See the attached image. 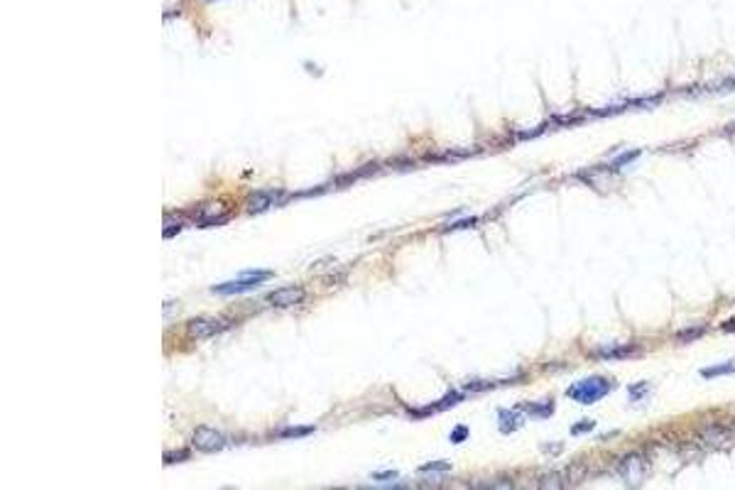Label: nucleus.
Masks as SVG:
<instances>
[{
	"mask_svg": "<svg viewBox=\"0 0 735 490\" xmlns=\"http://www.w3.org/2000/svg\"><path fill=\"white\" fill-rule=\"evenodd\" d=\"M272 201H275V196H272L270 191H255V194H250V196H248V201H245V211H248V214H252V216H255V214H260V211L270 209V204H272Z\"/></svg>",
	"mask_w": 735,
	"mask_h": 490,
	"instance_id": "obj_8",
	"label": "nucleus"
},
{
	"mask_svg": "<svg viewBox=\"0 0 735 490\" xmlns=\"http://www.w3.org/2000/svg\"><path fill=\"white\" fill-rule=\"evenodd\" d=\"M701 444H706V447L711 449H723L728 442H731V432H728L726 427H706L701 429Z\"/></svg>",
	"mask_w": 735,
	"mask_h": 490,
	"instance_id": "obj_7",
	"label": "nucleus"
},
{
	"mask_svg": "<svg viewBox=\"0 0 735 490\" xmlns=\"http://www.w3.org/2000/svg\"><path fill=\"white\" fill-rule=\"evenodd\" d=\"M618 473L625 483L638 486V483H642V478L647 476V458H645L642 454H628V456L620 461Z\"/></svg>",
	"mask_w": 735,
	"mask_h": 490,
	"instance_id": "obj_4",
	"label": "nucleus"
},
{
	"mask_svg": "<svg viewBox=\"0 0 735 490\" xmlns=\"http://www.w3.org/2000/svg\"><path fill=\"white\" fill-rule=\"evenodd\" d=\"M272 272L270 270H252V272H243L238 280L226 282V285H216L211 287L213 294H221V297H231V294H241V292H248L252 287H257L260 282L270 280Z\"/></svg>",
	"mask_w": 735,
	"mask_h": 490,
	"instance_id": "obj_2",
	"label": "nucleus"
},
{
	"mask_svg": "<svg viewBox=\"0 0 735 490\" xmlns=\"http://www.w3.org/2000/svg\"><path fill=\"white\" fill-rule=\"evenodd\" d=\"M539 488H547V490H559L566 486V478H561L559 473H549V476H542L539 478Z\"/></svg>",
	"mask_w": 735,
	"mask_h": 490,
	"instance_id": "obj_10",
	"label": "nucleus"
},
{
	"mask_svg": "<svg viewBox=\"0 0 735 490\" xmlns=\"http://www.w3.org/2000/svg\"><path fill=\"white\" fill-rule=\"evenodd\" d=\"M591 427H593V424H591V422H584V424H576V427L571 429V432H574V434H584L586 429H591Z\"/></svg>",
	"mask_w": 735,
	"mask_h": 490,
	"instance_id": "obj_18",
	"label": "nucleus"
},
{
	"mask_svg": "<svg viewBox=\"0 0 735 490\" xmlns=\"http://www.w3.org/2000/svg\"><path fill=\"white\" fill-rule=\"evenodd\" d=\"M498 424H500V432L503 434H513L520 424V414L510 412V409H503V412L498 414Z\"/></svg>",
	"mask_w": 735,
	"mask_h": 490,
	"instance_id": "obj_9",
	"label": "nucleus"
},
{
	"mask_svg": "<svg viewBox=\"0 0 735 490\" xmlns=\"http://www.w3.org/2000/svg\"><path fill=\"white\" fill-rule=\"evenodd\" d=\"M645 390H647V385H633V388H630V400H638V397H642V395H645Z\"/></svg>",
	"mask_w": 735,
	"mask_h": 490,
	"instance_id": "obj_17",
	"label": "nucleus"
},
{
	"mask_svg": "<svg viewBox=\"0 0 735 490\" xmlns=\"http://www.w3.org/2000/svg\"><path fill=\"white\" fill-rule=\"evenodd\" d=\"M579 481H584V466H571L569 471H566V483L576 486Z\"/></svg>",
	"mask_w": 735,
	"mask_h": 490,
	"instance_id": "obj_14",
	"label": "nucleus"
},
{
	"mask_svg": "<svg viewBox=\"0 0 735 490\" xmlns=\"http://www.w3.org/2000/svg\"><path fill=\"white\" fill-rule=\"evenodd\" d=\"M446 471H449V463H441V461L426 463V466L419 468L422 476H439V473H446Z\"/></svg>",
	"mask_w": 735,
	"mask_h": 490,
	"instance_id": "obj_11",
	"label": "nucleus"
},
{
	"mask_svg": "<svg viewBox=\"0 0 735 490\" xmlns=\"http://www.w3.org/2000/svg\"><path fill=\"white\" fill-rule=\"evenodd\" d=\"M302 299H304V290H299V287H285V290H277L267 297L272 306H292Z\"/></svg>",
	"mask_w": 735,
	"mask_h": 490,
	"instance_id": "obj_6",
	"label": "nucleus"
},
{
	"mask_svg": "<svg viewBox=\"0 0 735 490\" xmlns=\"http://www.w3.org/2000/svg\"><path fill=\"white\" fill-rule=\"evenodd\" d=\"M311 432H314L311 427H295V429H282L280 437H285V439H290V437H306V434H311Z\"/></svg>",
	"mask_w": 735,
	"mask_h": 490,
	"instance_id": "obj_15",
	"label": "nucleus"
},
{
	"mask_svg": "<svg viewBox=\"0 0 735 490\" xmlns=\"http://www.w3.org/2000/svg\"><path fill=\"white\" fill-rule=\"evenodd\" d=\"M226 321L221 319H211V316H196V319L189 321V334L196 336V339H206V336H216L226 329Z\"/></svg>",
	"mask_w": 735,
	"mask_h": 490,
	"instance_id": "obj_5",
	"label": "nucleus"
},
{
	"mask_svg": "<svg viewBox=\"0 0 735 490\" xmlns=\"http://www.w3.org/2000/svg\"><path fill=\"white\" fill-rule=\"evenodd\" d=\"M525 409H530V414H534V417H549L551 414V402H542V404H527Z\"/></svg>",
	"mask_w": 735,
	"mask_h": 490,
	"instance_id": "obj_13",
	"label": "nucleus"
},
{
	"mask_svg": "<svg viewBox=\"0 0 735 490\" xmlns=\"http://www.w3.org/2000/svg\"><path fill=\"white\" fill-rule=\"evenodd\" d=\"M466 437H468V427H456L454 434H451V442L459 444V442H464Z\"/></svg>",
	"mask_w": 735,
	"mask_h": 490,
	"instance_id": "obj_16",
	"label": "nucleus"
},
{
	"mask_svg": "<svg viewBox=\"0 0 735 490\" xmlns=\"http://www.w3.org/2000/svg\"><path fill=\"white\" fill-rule=\"evenodd\" d=\"M191 447L196 449V451H203V454H216V451H221V449H226V437H223L218 429L196 427L191 434Z\"/></svg>",
	"mask_w": 735,
	"mask_h": 490,
	"instance_id": "obj_3",
	"label": "nucleus"
},
{
	"mask_svg": "<svg viewBox=\"0 0 735 490\" xmlns=\"http://www.w3.org/2000/svg\"><path fill=\"white\" fill-rule=\"evenodd\" d=\"M728 373H735V363L716 365V368H706V370H703V378H716V375H728Z\"/></svg>",
	"mask_w": 735,
	"mask_h": 490,
	"instance_id": "obj_12",
	"label": "nucleus"
},
{
	"mask_svg": "<svg viewBox=\"0 0 735 490\" xmlns=\"http://www.w3.org/2000/svg\"><path fill=\"white\" fill-rule=\"evenodd\" d=\"M395 476H397V473L390 471V473H375L372 478H377V481H387V478H395Z\"/></svg>",
	"mask_w": 735,
	"mask_h": 490,
	"instance_id": "obj_19",
	"label": "nucleus"
},
{
	"mask_svg": "<svg viewBox=\"0 0 735 490\" xmlns=\"http://www.w3.org/2000/svg\"><path fill=\"white\" fill-rule=\"evenodd\" d=\"M610 393V383L605 378H586L581 383L571 385L569 388V397L571 400H579L581 404H591V402H598L600 397Z\"/></svg>",
	"mask_w": 735,
	"mask_h": 490,
	"instance_id": "obj_1",
	"label": "nucleus"
}]
</instances>
